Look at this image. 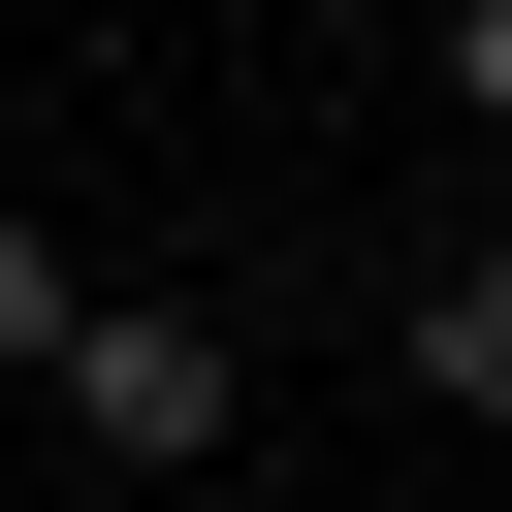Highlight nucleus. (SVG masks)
Segmentation results:
<instances>
[{
  "label": "nucleus",
  "instance_id": "nucleus-2",
  "mask_svg": "<svg viewBox=\"0 0 512 512\" xmlns=\"http://www.w3.org/2000/svg\"><path fill=\"white\" fill-rule=\"evenodd\" d=\"M416 384H448V416H512V256H448V288H416Z\"/></svg>",
  "mask_w": 512,
  "mask_h": 512
},
{
  "label": "nucleus",
  "instance_id": "nucleus-1",
  "mask_svg": "<svg viewBox=\"0 0 512 512\" xmlns=\"http://www.w3.org/2000/svg\"><path fill=\"white\" fill-rule=\"evenodd\" d=\"M224 416H256V352H224L192 288H96V320H64V448H96V480H192Z\"/></svg>",
  "mask_w": 512,
  "mask_h": 512
},
{
  "label": "nucleus",
  "instance_id": "nucleus-4",
  "mask_svg": "<svg viewBox=\"0 0 512 512\" xmlns=\"http://www.w3.org/2000/svg\"><path fill=\"white\" fill-rule=\"evenodd\" d=\"M448 96H480V128H512V0H448Z\"/></svg>",
  "mask_w": 512,
  "mask_h": 512
},
{
  "label": "nucleus",
  "instance_id": "nucleus-3",
  "mask_svg": "<svg viewBox=\"0 0 512 512\" xmlns=\"http://www.w3.org/2000/svg\"><path fill=\"white\" fill-rule=\"evenodd\" d=\"M64 320H96V288H64L32 224H0V384H64Z\"/></svg>",
  "mask_w": 512,
  "mask_h": 512
}]
</instances>
